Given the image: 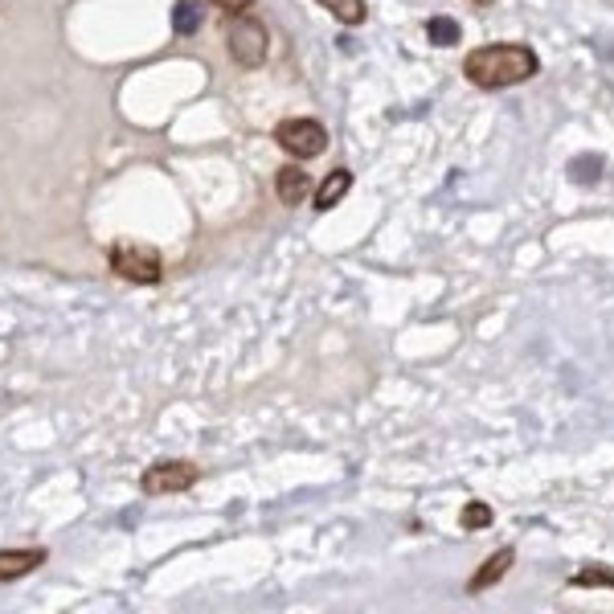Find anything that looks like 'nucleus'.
I'll list each match as a JSON object with an SVG mask.
<instances>
[{
  "label": "nucleus",
  "mask_w": 614,
  "mask_h": 614,
  "mask_svg": "<svg viewBox=\"0 0 614 614\" xmlns=\"http://www.w3.org/2000/svg\"><path fill=\"white\" fill-rule=\"evenodd\" d=\"M352 188V168H332V173L324 176V185L316 188V214H328V209H336L340 201H345V193Z\"/></svg>",
  "instance_id": "6e6552de"
},
{
  "label": "nucleus",
  "mask_w": 614,
  "mask_h": 614,
  "mask_svg": "<svg viewBox=\"0 0 614 614\" xmlns=\"http://www.w3.org/2000/svg\"><path fill=\"white\" fill-rule=\"evenodd\" d=\"M214 9H226V13H246V9H254V0H209Z\"/></svg>",
  "instance_id": "dca6fc26"
},
{
  "label": "nucleus",
  "mask_w": 614,
  "mask_h": 614,
  "mask_svg": "<svg viewBox=\"0 0 614 614\" xmlns=\"http://www.w3.org/2000/svg\"><path fill=\"white\" fill-rule=\"evenodd\" d=\"M201 21H205V13L197 9V0H181L173 9V29L181 33V38H193L201 29Z\"/></svg>",
  "instance_id": "ddd939ff"
},
{
  "label": "nucleus",
  "mask_w": 614,
  "mask_h": 614,
  "mask_svg": "<svg viewBox=\"0 0 614 614\" xmlns=\"http://www.w3.org/2000/svg\"><path fill=\"white\" fill-rule=\"evenodd\" d=\"M324 9H328V13L336 17V21H340V25H365V21H369V4H365V0H320Z\"/></svg>",
  "instance_id": "9d476101"
},
{
  "label": "nucleus",
  "mask_w": 614,
  "mask_h": 614,
  "mask_svg": "<svg viewBox=\"0 0 614 614\" xmlns=\"http://www.w3.org/2000/svg\"><path fill=\"white\" fill-rule=\"evenodd\" d=\"M201 480V468L197 463H188V459H161V463H152L144 471V495H173V492H188L193 483Z\"/></svg>",
  "instance_id": "39448f33"
},
{
  "label": "nucleus",
  "mask_w": 614,
  "mask_h": 614,
  "mask_svg": "<svg viewBox=\"0 0 614 614\" xmlns=\"http://www.w3.org/2000/svg\"><path fill=\"white\" fill-rule=\"evenodd\" d=\"M111 270L127 283L152 287V283L164 279V258L156 246H144V242H115L111 246Z\"/></svg>",
  "instance_id": "7ed1b4c3"
},
{
  "label": "nucleus",
  "mask_w": 614,
  "mask_h": 614,
  "mask_svg": "<svg viewBox=\"0 0 614 614\" xmlns=\"http://www.w3.org/2000/svg\"><path fill=\"white\" fill-rule=\"evenodd\" d=\"M512 561H516V549H512V545L495 549L492 557L483 561L480 570H475V574H471V582H468V594H483V590H492L495 582H504V577H508V570H512Z\"/></svg>",
  "instance_id": "0eeeda50"
},
{
  "label": "nucleus",
  "mask_w": 614,
  "mask_h": 614,
  "mask_svg": "<svg viewBox=\"0 0 614 614\" xmlns=\"http://www.w3.org/2000/svg\"><path fill=\"white\" fill-rule=\"evenodd\" d=\"M275 193H279L283 205H304V197L311 193V176H307L304 168L287 164V168L275 173Z\"/></svg>",
  "instance_id": "1a4fd4ad"
},
{
  "label": "nucleus",
  "mask_w": 614,
  "mask_h": 614,
  "mask_svg": "<svg viewBox=\"0 0 614 614\" xmlns=\"http://www.w3.org/2000/svg\"><path fill=\"white\" fill-rule=\"evenodd\" d=\"M463 74L480 91H508V86H521V82L536 79L541 58L524 41H495V45H480V50H471L463 58Z\"/></svg>",
  "instance_id": "f257e3e1"
},
{
  "label": "nucleus",
  "mask_w": 614,
  "mask_h": 614,
  "mask_svg": "<svg viewBox=\"0 0 614 614\" xmlns=\"http://www.w3.org/2000/svg\"><path fill=\"white\" fill-rule=\"evenodd\" d=\"M427 38L434 41V45H459L463 29H459V21H451V17H430V21H427Z\"/></svg>",
  "instance_id": "4468645a"
},
{
  "label": "nucleus",
  "mask_w": 614,
  "mask_h": 614,
  "mask_svg": "<svg viewBox=\"0 0 614 614\" xmlns=\"http://www.w3.org/2000/svg\"><path fill=\"white\" fill-rule=\"evenodd\" d=\"M570 176H574L577 185H594L602 176V156H577V161L570 164Z\"/></svg>",
  "instance_id": "2eb2a0df"
},
{
  "label": "nucleus",
  "mask_w": 614,
  "mask_h": 614,
  "mask_svg": "<svg viewBox=\"0 0 614 614\" xmlns=\"http://www.w3.org/2000/svg\"><path fill=\"white\" fill-rule=\"evenodd\" d=\"M38 565H45V549H0V586L29 577Z\"/></svg>",
  "instance_id": "423d86ee"
},
{
  "label": "nucleus",
  "mask_w": 614,
  "mask_h": 614,
  "mask_svg": "<svg viewBox=\"0 0 614 614\" xmlns=\"http://www.w3.org/2000/svg\"><path fill=\"white\" fill-rule=\"evenodd\" d=\"M226 50L242 70H258L270 54L267 25H263L250 9H246V13H234V21H229V29H226Z\"/></svg>",
  "instance_id": "f03ea898"
},
{
  "label": "nucleus",
  "mask_w": 614,
  "mask_h": 614,
  "mask_svg": "<svg viewBox=\"0 0 614 614\" xmlns=\"http://www.w3.org/2000/svg\"><path fill=\"white\" fill-rule=\"evenodd\" d=\"M275 144L295 161H316L328 152V127L320 120H283L275 127Z\"/></svg>",
  "instance_id": "20e7f679"
},
{
  "label": "nucleus",
  "mask_w": 614,
  "mask_h": 614,
  "mask_svg": "<svg viewBox=\"0 0 614 614\" xmlns=\"http://www.w3.org/2000/svg\"><path fill=\"white\" fill-rule=\"evenodd\" d=\"M570 586L574 590H614V570L611 565H586V570H577L570 577Z\"/></svg>",
  "instance_id": "9b49d317"
},
{
  "label": "nucleus",
  "mask_w": 614,
  "mask_h": 614,
  "mask_svg": "<svg viewBox=\"0 0 614 614\" xmlns=\"http://www.w3.org/2000/svg\"><path fill=\"white\" fill-rule=\"evenodd\" d=\"M492 521H495V512H492V504H483V500H468V504H463V512H459V524H463L468 533L492 529Z\"/></svg>",
  "instance_id": "f8f14e48"
}]
</instances>
